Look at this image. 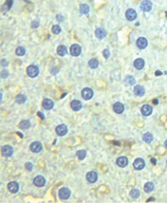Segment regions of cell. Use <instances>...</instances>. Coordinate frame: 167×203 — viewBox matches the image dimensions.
<instances>
[{"label": "cell", "mask_w": 167, "mask_h": 203, "mask_svg": "<svg viewBox=\"0 0 167 203\" xmlns=\"http://www.w3.org/2000/svg\"><path fill=\"white\" fill-rule=\"evenodd\" d=\"M39 73V69L38 67L35 65H31L27 68V76H30L32 78L36 77Z\"/></svg>", "instance_id": "obj_1"}, {"label": "cell", "mask_w": 167, "mask_h": 203, "mask_svg": "<svg viewBox=\"0 0 167 203\" xmlns=\"http://www.w3.org/2000/svg\"><path fill=\"white\" fill-rule=\"evenodd\" d=\"M58 196L62 200H67L71 196V191L67 187H63L58 192Z\"/></svg>", "instance_id": "obj_2"}, {"label": "cell", "mask_w": 167, "mask_h": 203, "mask_svg": "<svg viewBox=\"0 0 167 203\" xmlns=\"http://www.w3.org/2000/svg\"><path fill=\"white\" fill-rule=\"evenodd\" d=\"M140 8L143 12H150L152 8V3L150 0H143L140 5Z\"/></svg>", "instance_id": "obj_3"}, {"label": "cell", "mask_w": 167, "mask_h": 203, "mask_svg": "<svg viewBox=\"0 0 167 203\" xmlns=\"http://www.w3.org/2000/svg\"><path fill=\"white\" fill-rule=\"evenodd\" d=\"M82 95L83 99L86 100H88L93 96V91H92V90L90 88H84L82 91Z\"/></svg>", "instance_id": "obj_4"}, {"label": "cell", "mask_w": 167, "mask_h": 203, "mask_svg": "<svg viewBox=\"0 0 167 203\" xmlns=\"http://www.w3.org/2000/svg\"><path fill=\"white\" fill-rule=\"evenodd\" d=\"M70 52L71 54L74 57H77L81 54L82 52V47L81 46H79L78 44H73L70 48Z\"/></svg>", "instance_id": "obj_5"}, {"label": "cell", "mask_w": 167, "mask_h": 203, "mask_svg": "<svg viewBox=\"0 0 167 203\" xmlns=\"http://www.w3.org/2000/svg\"><path fill=\"white\" fill-rule=\"evenodd\" d=\"M1 152H2V154L3 156L4 157H10L13 155V147L9 145H5L2 147L1 149Z\"/></svg>", "instance_id": "obj_6"}, {"label": "cell", "mask_w": 167, "mask_h": 203, "mask_svg": "<svg viewBox=\"0 0 167 203\" xmlns=\"http://www.w3.org/2000/svg\"><path fill=\"white\" fill-rule=\"evenodd\" d=\"M30 149H31V151L33 152V153H40L42 149V143H39V142H33V143H31Z\"/></svg>", "instance_id": "obj_7"}, {"label": "cell", "mask_w": 167, "mask_h": 203, "mask_svg": "<svg viewBox=\"0 0 167 203\" xmlns=\"http://www.w3.org/2000/svg\"><path fill=\"white\" fill-rule=\"evenodd\" d=\"M137 17L136 12H135L134 9L132 8H129L127 9V11L126 12V17L127 18L128 21H133L135 20Z\"/></svg>", "instance_id": "obj_8"}, {"label": "cell", "mask_w": 167, "mask_h": 203, "mask_svg": "<svg viewBox=\"0 0 167 203\" xmlns=\"http://www.w3.org/2000/svg\"><path fill=\"white\" fill-rule=\"evenodd\" d=\"M56 132H57V134L59 135V136H63L67 133V126L65 124H59L56 128Z\"/></svg>", "instance_id": "obj_9"}, {"label": "cell", "mask_w": 167, "mask_h": 203, "mask_svg": "<svg viewBox=\"0 0 167 203\" xmlns=\"http://www.w3.org/2000/svg\"><path fill=\"white\" fill-rule=\"evenodd\" d=\"M33 183H34L37 187H42L45 185L46 180L42 176H37L34 179H33Z\"/></svg>", "instance_id": "obj_10"}, {"label": "cell", "mask_w": 167, "mask_h": 203, "mask_svg": "<svg viewBox=\"0 0 167 203\" xmlns=\"http://www.w3.org/2000/svg\"><path fill=\"white\" fill-rule=\"evenodd\" d=\"M133 166L136 170H141L145 168V161L142 158H137L135 160Z\"/></svg>", "instance_id": "obj_11"}, {"label": "cell", "mask_w": 167, "mask_h": 203, "mask_svg": "<svg viewBox=\"0 0 167 203\" xmlns=\"http://www.w3.org/2000/svg\"><path fill=\"white\" fill-rule=\"evenodd\" d=\"M8 189L12 193H16L19 189V186L16 181H11L8 184Z\"/></svg>", "instance_id": "obj_12"}, {"label": "cell", "mask_w": 167, "mask_h": 203, "mask_svg": "<svg viewBox=\"0 0 167 203\" xmlns=\"http://www.w3.org/2000/svg\"><path fill=\"white\" fill-rule=\"evenodd\" d=\"M141 111L144 116H149L152 113V107L149 105V104H145V105L142 106Z\"/></svg>", "instance_id": "obj_13"}, {"label": "cell", "mask_w": 167, "mask_h": 203, "mask_svg": "<svg viewBox=\"0 0 167 203\" xmlns=\"http://www.w3.org/2000/svg\"><path fill=\"white\" fill-rule=\"evenodd\" d=\"M97 174L95 172H89V173L86 174V180H87L89 182L91 183H94L97 181Z\"/></svg>", "instance_id": "obj_14"}, {"label": "cell", "mask_w": 167, "mask_h": 203, "mask_svg": "<svg viewBox=\"0 0 167 203\" xmlns=\"http://www.w3.org/2000/svg\"><path fill=\"white\" fill-rule=\"evenodd\" d=\"M148 42L146 38H139L136 41V45L140 49H145L147 47Z\"/></svg>", "instance_id": "obj_15"}, {"label": "cell", "mask_w": 167, "mask_h": 203, "mask_svg": "<svg viewBox=\"0 0 167 203\" xmlns=\"http://www.w3.org/2000/svg\"><path fill=\"white\" fill-rule=\"evenodd\" d=\"M127 163H128V159L126 157L122 156V157H119V158L116 159V164L118 165L119 167L124 168L127 165Z\"/></svg>", "instance_id": "obj_16"}, {"label": "cell", "mask_w": 167, "mask_h": 203, "mask_svg": "<svg viewBox=\"0 0 167 203\" xmlns=\"http://www.w3.org/2000/svg\"><path fill=\"white\" fill-rule=\"evenodd\" d=\"M82 104L81 101L75 100L71 102V108H72L74 111H78V110L82 109Z\"/></svg>", "instance_id": "obj_17"}, {"label": "cell", "mask_w": 167, "mask_h": 203, "mask_svg": "<svg viewBox=\"0 0 167 203\" xmlns=\"http://www.w3.org/2000/svg\"><path fill=\"white\" fill-rule=\"evenodd\" d=\"M53 105H54L53 101L49 100V99H45L42 101V107L45 109H48V110L52 109V108H53Z\"/></svg>", "instance_id": "obj_18"}, {"label": "cell", "mask_w": 167, "mask_h": 203, "mask_svg": "<svg viewBox=\"0 0 167 203\" xmlns=\"http://www.w3.org/2000/svg\"><path fill=\"white\" fill-rule=\"evenodd\" d=\"M95 34H96V36H97L98 39H103L105 36H107V32L105 29L101 28V27H99V28L96 30Z\"/></svg>", "instance_id": "obj_19"}, {"label": "cell", "mask_w": 167, "mask_h": 203, "mask_svg": "<svg viewBox=\"0 0 167 203\" xmlns=\"http://www.w3.org/2000/svg\"><path fill=\"white\" fill-rule=\"evenodd\" d=\"M124 105L123 104L120 103V102H116L113 105V110L115 111L116 114H122L123 111H124Z\"/></svg>", "instance_id": "obj_20"}, {"label": "cell", "mask_w": 167, "mask_h": 203, "mask_svg": "<svg viewBox=\"0 0 167 203\" xmlns=\"http://www.w3.org/2000/svg\"><path fill=\"white\" fill-rule=\"evenodd\" d=\"M134 93L135 95H137V96H142V95H144L145 94V89L143 86H141V85H135L134 88Z\"/></svg>", "instance_id": "obj_21"}, {"label": "cell", "mask_w": 167, "mask_h": 203, "mask_svg": "<svg viewBox=\"0 0 167 203\" xmlns=\"http://www.w3.org/2000/svg\"><path fill=\"white\" fill-rule=\"evenodd\" d=\"M144 66H145V61L143 59H141V58H138V59H136L134 61V66L137 70L143 69Z\"/></svg>", "instance_id": "obj_22"}, {"label": "cell", "mask_w": 167, "mask_h": 203, "mask_svg": "<svg viewBox=\"0 0 167 203\" xmlns=\"http://www.w3.org/2000/svg\"><path fill=\"white\" fill-rule=\"evenodd\" d=\"M57 54L59 55V56L63 57L67 54V47L63 45H61L57 47Z\"/></svg>", "instance_id": "obj_23"}, {"label": "cell", "mask_w": 167, "mask_h": 203, "mask_svg": "<svg viewBox=\"0 0 167 203\" xmlns=\"http://www.w3.org/2000/svg\"><path fill=\"white\" fill-rule=\"evenodd\" d=\"M155 188V186H154V184L152 182H146V184H145V186H144V190H145V192H147V193H149L150 192H152V191L154 190Z\"/></svg>", "instance_id": "obj_24"}, {"label": "cell", "mask_w": 167, "mask_h": 203, "mask_svg": "<svg viewBox=\"0 0 167 203\" xmlns=\"http://www.w3.org/2000/svg\"><path fill=\"white\" fill-rule=\"evenodd\" d=\"M30 126H31V124L28 120H23L19 123V124H18V127L22 128V130H27Z\"/></svg>", "instance_id": "obj_25"}, {"label": "cell", "mask_w": 167, "mask_h": 203, "mask_svg": "<svg viewBox=\"0 0 167 203\" xmlns=\"http://www.w3.org/2000/svg\"><path fill=\"white\" fill-rule=\"evenodd\" d=\"M89 7L88 5H86L85 4H82L80 5V13L82 14H87L89 13Z\"/></svg>", "instance_id": "obj_26"}, {"label": "cell", "mask_w": 167, "mask_h": 203, "mask_svg": "<svg viewBox=\"0 0 167 203\" xmlns=\"http://www.w3.org/2000/svg\"><path fill=\"white\" fill-rule=\"evenodd\" d=\"M153 140V135L150 133H146L143 135V141L147 143H151V141Z\"/></svg>", "instance_id": "obj_27"}, {"label": "cell", "mask_w": 167, "mask_h": 203, "mask_svg": "<svg viewBox=\"0 0 167 203\" xmlns=\"http://www.w3.org/2000/svg\"><path fill=\"white\" fill-rule=\"evenodd\" d=\"M125 82L129 85H133L135 84V78L131 76H126L125 79Z\"/></svg>", "instance_id": "obj_28"}, {"label": "cell", "mask_w": 167, "mask_h": 203, "mask_svg": "<svg viewBox=\"0 0 167 203\" xmlns=\"http://www.w3.org/2000/svg\"><path fill=\"white\" fill-rule=\"evenodd\" d=\"M86 156V150H79V151L77 152V157L78 158V159L80 160H83Z\"/></svg>", "instance_id": "obj_29"}, {"label": "cell", "mask_w": 167, "mask_h": 203, "mask_svg": "<svg viewBox=\"0 0 167 203\" xmlns=\"http://www.w3.org/2000/svg\"><path fill=\"white\" fill-rule=\"evenodd\" d=\"M88 65H89V66L91 67V68L95 69V68H97V67L98 66L99 62H98V61L97 59H94V58H93V59H91L90 61H89Z\"/></svg>", "instance_id": "obj_30"}, {"label": "cell", "mask_w": 167, "mask_h": 203, "mask_svg": "<svg viewBox=\"0 0 167 203\" xmlns=\"http://www.w3.org/2000/svg\"><path fill=\"white\" fill-rule=\"evenodd\" d=\"M25 52H26L25 48L23 47H18L16 49V54L18 55V56H19V57L23 56V55L25 54Z\"/></svg>", "instance_id": "obj_31"}, {"label": "cell", "mask_w": 167, "mask_h": 203, "mask_svg": "<svg viewBox=\"0 0 167 203\" xmlns=\"http://www.w3.org/2000/svg\"><path fill=\"white\" fill-rule=\"evenodd\" d=\"M16 101L18 104H23L26 101V96H24L23 95H18L16 97Z\"/></svg>", "instance_id": "obj_32"}, {"label": "cell", "mask_w": 167, "mask_h": 203, "mask_svg": "<svg viewBox=\"0 0 167 203\" xmlns=\"http://www.w3.org/2000/svg\"><path fill=\"white\" fill-rule=\"evenodd\" d=\"M130 196L133 198H137L140 196V192L137 189H132L131 191V192H130Z\"/></svg>", "instance_id": "obj_33"}, {"label": "cell", "mask_w": 167, "mask_h": 203, "mask_svg": "<svg viewBox=\"0 0 167 203\" xmlns=\"http://www.w3.org/2000/svg\"><path fill=\"white\" fill-rule=\"evenodd\" d=\"M52 32L55 33V34H59V33L61 32V27L58 26V25H54L53 27H52Z\"/></svg>", "instance_id": "obj_34"}, {"label": "cell", "mask_w": 167, "mask_h": 203, "mask_svg": "<svg viewBox=\"0 0 167 203\" xmlns=\"http://www.w3.org/2000/svg\"><path fill=\"white\" fill-rule=\"evenodd\" d=\"M103 56L106 59H107V58L110 57V51H108V49H105L103 51Z\"/></svg>", "instance_id": "obj_35"}, {"label": "cell", "mask_w": 167, "mask_h": 203, "mask_svg": "<svg viewBox=\"0 0 167 203\" xmlns=\"http://www.w3.org/2000/svg\"><path fill=\"white\" fill-rule=\"evenodd\" d=\"M25 168L27 169L28 171H31L33 169V164L31 163V162H27V163L25 164Z\"/></svg>", "instance_id": "obj_36"}, {"label": "cell", "mask_w": 167, "mask_h": 203, "mask_svg": "<svg viewBox=\"0 0 167 203\" xmlns=\"http://www.w3.org/2000/svg\"><path fill=\"white\" fill-rule=\"evenodd\" d=\"M38 26H39V23L38 21H33L32 23V27H33V28H37Z\"/></svg>", "instance_id": "obj_37"}, {"label": "cell", "mask_w": 167, "mask_h": 203, "mask_svg": "<svg viewBox=\"0 0 167 203\" xmlns=\"http://www.w3.org/2000/svg\"><path fill=\"white\" fill-rule=\"evenodd\" d=\"M150 162H152V163H153L154 165H156V160L155 159V158H151V159H150Z\"/></svg>", "instance_id": "obj_38"}, {"label": "cell", "mask_w": 167, "mask_h": 203, "mask_svg": "<svg viewBox=\"0 0 167 203\" xmlns=\"http://www.w3.org/2000/svg\"><path fill=\"white\" fill-rule=\"evenodd\" d=\"M38 116H39V115L41 116V119H44V116H43V115H42V114L41 112H38Z\"/></svg>", "instance_id": "obj_39"}, {"label": "cell", "mask_w": 167, "mask_h": 203, "mask_svg": "<svg viewBox=\"0 0 167 203\" xmlns=\"http://www.w3.org/2000/svg\"><path fill=\"white\" fill-rule=\"evenodd\" d=\"M161 71H160V70H156V76H158V75H161Z\"/></svg>", "instance_id": "obj_40"}, {"label": "cell", "mask_w": 167, "mask_h": 203, "mask_svg": "<svg viewBox=\"0 0 167 203\" xmlns=\"http://www.w3.org/2000/svg\"><path fill=\"white\" fill-rule=\"evenodd\" d=\"M153 102H154L155 104H158V100H155L153 101Z\"/></svg>", "instance_id": "obj_41"}, {"label": "cell", "mask_w": 167, "mask_h": 203, "mask_svg": "<svg viewBox=\"0 0 167 203\" xmlns=\"http://www.w3.org/2000/svg\"><path fill=\"white\" fill-rule=\"evenodd\" d=\"M165 147L167 149V139H166V141H165Z\"/></svg>", "instance_id": "obj_42"}, {"label": "cell", "mask_w": 167, "mask_h": 203, "mask_svg": "<svg viewBox=\"0 0 167 203\" xmlns=\"http://www.w3.org/2000/svg\"><path fill=\"white\" fill-rule=\"evenodd\" d=\"M165 13H166V16H167V12H165Z\"/></svg>", "instance_id": "obj_43"}]
</instances>
